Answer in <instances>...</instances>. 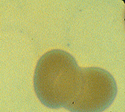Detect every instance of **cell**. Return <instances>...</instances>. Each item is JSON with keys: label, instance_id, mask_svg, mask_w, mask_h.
<instances>
[{"label": "cell", "instance_id": "2", "mask_svg": "<svg viewBox=\"0 0 125 112\" xmlns=\"http://www.w3.org/2000/svg\"><path fill=\"white\" fill-rule=\"evenodd\" d=\"M116 95V82L110 73L98 67L81 68L79 88L66 108L71 112H102Z\"/></svg>", "mask_w": 125, "mask_h": 112}, {"label": "cell", "instance_id": "1", "mask_svg": "<svg viewBox=\"0 0 125 112\" xmlns=\"http://www.w3.org/2000/svg\"><path fill=\"white\" fill-rule=\"evenodd\" d=\"M81 68L69 53L59 49L44 54L34 71V87L40 102L50 108H66L77 93Z\"/></svg>", "mask_w": 125, "mask_h": 112}]
</instances>
